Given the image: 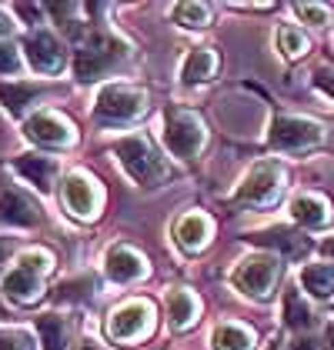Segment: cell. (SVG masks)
I'll return each instance as SVG.
<instances>
[{"instance_id": "1", "label": "cell", "mask_w": 334, "mask_h": 350, "mask_svg": "<svg viewBox=\"0 0 334 350\" xmlns=\"http://www.w3.org/2000/svg\"><path fill=\"white\" fill-rule=\"evenodd\" d=\"M131 57V44L120 40L114 30L94 27L77 40L74 51V77L81 83H94L101 77H111L114 70H120Z\"/></svg>"}, {"instance_id": "2", "label": "cell", "mask_w": 334, "mask_h": 350, "mask_svg": "<svg viewBox=\"0 0 334 350\" xmlns=\"http://www.w3.org/2000/svg\"><path fill=\"white\" fill-rule=\"evenodd\" d=\"M114 154L120 167L127 170V177L140 184V187H161L167 177H170V167H167L164 154L154 147V140L147 134H124L114 140Z\"/></svg>"}, {"instance_id": "3", "label": "cell", "mask_w": 334, "mask_h": 350, "mask_svg": "<svg viewBox=\"0 0 334 350\" xmlns=\"http://www.w3.org/2000/svg\"><path fill=\"white\" fill-rule=\"evenodd\" d=\"M147 113V94L138 83L111 81L94 97V124L101 127H131Z\"/></svg>"}, {"instance_id": "4", "label": "cell", "mask_w": 334, "mask_h": 350, "mask_svg": "<svg viewBox=\"0 0 334 350\" xmlns=\"http://www.w3.org/2000/svg\"><path fill=\"white\" fill-rule=\"evenodd\" d=\"M281 273H284V260L278 254H268V250H254L248 257H241L234 270H231V287L237 294H244L248 300H271L274 287L281 284Z\"/></svg>"}, {"instance_id": "5", "label": "cell", "mask_w": 334, "mask_h": 350, "mask_svg": "<svg viewBox=\"0 0 334 350\" xmlns=\"http://www.w3.org/2000/svg\"><path fill=\"white\" fill-rule=\"evenodd\" d=\"M54 270V254L44 250V247H34L24 250L17 257V264L7 270V277L0 280L3 284V294L10 297L14 304H37L44 297V277Z\"/></svg>"}, {"instance_id": "6", "label": "cell", "mask_w": 334, "mask_h": 350, "mask_svg": "<svg viewBox=\"0 0 334 350\" xmlns=\"http://www.w3.org/2000/svg\"><path fill=\"white\" fill-rule=\"evenodd\" d=\"M161 137L170 157L177 161H194L207 147V124L191 107H167L161 117Z\"/></svg>"}, {"instance_id": "7", "label": "cell", "mask_w": 334, "mask_h": 350, "mask_svg": "<svg viewBox=\"0 0 334 350\" xmlns=\"http://www.w3.org/2000/svg\"><path fill=\"white\" fill-rule=\"evenodd\" d=\"M287 187V170L281 161H257L248 174L241 177V184L234 190V204L241 207H274L281 200V193Z\"/></svg>"}, {"instance_id": "8", "label": "cell", "mask_w": 334, "mask_h": 350, "mask_svg": "<svg viewBox=\"0 0 334 350\" xmlns=\"http://www.w3.org/2000/svg\"><path fill=\"white\" fill-rule=\"evenodd\" d=\"M157 327V310L147 297H131L124 304H117L107 321H104V334L114 344H140L154 334Z\"/></svg>"}, {"instance_id": "9", "label": "cell", "mask_w": 334, "mask_h": 350, "mask_svg": "<svg viewBox=\"0 0 334 350\" xmlns=\"http://www.w3.org/2000/svg\"><path fill=\"white\" fill-rule=\"evenodd\" d=\"M324 124L314 117H301V113H278L268 127V144L281 150V154H305L324 144Z\"/></svg>"}, {"instance_id": "10", "label": "cell", "mask_w": 334, "mask_h": 350, "mask_svg": "<svg viewBox=\"0 0 334 350\" xmlns=\"http://www.w3.org/2000/svg\"><path fill=\"white\" fill-rule=\"evenodd\" d=\"M60 200L67 207V214L77 220H97L104 211V187L94 174L87 170H70L60 184Z\"/></svg>"}, {"instance_id": "11", "label": "cell", "mask_w": 334, "mask_h": 350, "mask_svg": "<svg viewBox=\"0 0 334 350\" xmlns=\"http://www.w3.org/2000/svg\"><path fill=\"white\" fill-rule=\"evenodd\" d=\"M24 134L47 150H70L77 144V127L57 110H34L24 120Z\"/></svg>"}, {"instance_id": "12", "label": "cell", "mask_w": 334, "mask_h": 350, "mask_svg": "<svg viewBox=\"0 0 334 350\" xmlns=\"http://www.w3.org/2000/svg\"><path fill=\"white\" fill-rule=\"evenodd\" d=\"M0 224L30 230L40 224V204L27 187H21L14 177L0 174Z\"/></svg>"}, {"instance_id": "13", "label": "cell", "mask_w": 334, "mask_h": 350, "mask_svg": "<svg viewBox=\"0 0 334 350\" xmlns=\"http://www.w3.org/2000/svg\"><path fill=\"white\" fill-rule=\"evenodd\" d=\"M21 51H24V60H27V67L34 74H60L67 67V47H64V40L44 27L30 30L27 37H24V44H21Z\"/></svg>"}, {"instance_id": "14", "label": "cell", "mask_w": 334, "mask_h": 350, "mask_svg": "<svg viewBox=\"0 0 334 350\" xmlns=\"http://www.w3.org/2000/svg\"><path fill=\"white\" fill-rule=\"evenodd\" d=\"M104 273H107V280H114V284H138V280H144L151 273V267H147V257L140 254L138 247L114 243V247H107V254H104Z\"/></svg>"}, {"instance_id": "15", "label": "cell", "mask_w": 334, "mask_h": 350, "mask_svg": "<svg viewBox=\"0 0 334 350\" xmlns=\"http://www.w3.org/2000/svg\"><path fill=\"white\" fill-rule=\"evenodd\" d=\"M254 247L268 250V254H278L281 260H301L311 250L305 230H291V227H268V230H257L248 237Z\"/></svg>"}, {"instance_id": "16", "label": "cell", "mask_w": 334, "mask_h": 350, "mask_svg": "<svg viewBox=\"0 0 334 350\" xmlns=\"http://www.w3.org/2000/svg\"><path fill=\"white\" fill-rule=\"evenodd\" d=\"M287 214H291V220H294L301 230H324V227L331 224L334 211H331V200H328L324 193L301 190V193H294V197H291Z\"/></svg>"}, {"instance_id": "17", "label": "cell", "mask_w": 334, "mask_h": 350, "mask_svg": "<svg viewBox=\"0 0 334 350\" xmlns=\"http://www.w3.org/2000/svg\"><path fill=\"white\" fill-rule=\"evenodd\" d=\"M211 237H214V220L204 211H188L174 224V241L184 254H201L211 243Z\"/></svg>"}, {"instance_id": "18", "label": "cell", "mask_w": 334, "mask_h": 350, "mask_svg": "<svg viewBox=\"0 0 334 350\" xmlns=\"http://www.w3.org/2000/svg\"><path fill=\"white\" fill-rule=\"evenodd\" d=\"M14 174L17 177H24L27 184L40 190V193H51L54 187L57 174H60V163L54 157H47V154H21V157H14Z\"/></svg>"}, {"instance_id": "19", "label": "cell", "mask_w": 334, "mask_h": 350, "mask_svg": "<svg viewBox=\"0 0 334 350\" xmlns=\"http://www.w3.org/2000/svg\"><path fill=\"white\" fill-rule=\"evenodd\" d=\"M164 304H167V323L174 330H188L201 317V297L194 291H188V287H170Z\"/></svg>"}, {"instance_id": "20", "label": "cell", "mask_w": 334, "mask_h": 350, "mask_svg": "<svg viewBox=\"0 0 334 350\" xmlns=\"http://www.w3.org/2000/svg\"><path fill=\"white\" fill-rule=\"evenodd\" d=\"M281 317H284V327H291L294 334H305V330H314V327H318V314H314V307H311V300H307V294L301 287L284 291Z\"/></svg>"}, {"instance_id": "21", "label": "cell", "mask_w": 334, "mask_h": 350, "mask_svg": "<svg viewBox=\"0 0 334 350\" xmlns=\"http://www.w3.org/2000/svg\"><path fill=\"white\" fill-rule=\"evenodd\" d=\"M214 74H218V54H214L211 47H194V51H188L184 60H181V70H177V77H181L184 87L207 83Z\"/></svg>"}, {"instance_id": "22", "label": "cell", "mask_w": 334, "mask_h": 350, "mask_svg": "<svg viewBox=\"0 0 334 350\" xmlns=\"http://www.w3.org/2000/svg\"><path fill=\"white\" fill-rule=\"evenodd\" d=\"M301 291L311 300H334V264L328 260H311L301 267Z\"/></svg>"}, {"instance_id": "23", "label": "cell", "mask_w": 334, "mask_h": 350, "mask_svg": "<svg viewBox=\"0 0 334 350\" xmlns=\"http://www.w3.org/2000/svg\"><path fill=\"white\" fill-rule=\"evenodd\" d=\"M211 347L214 350H254L257 347V337L248 323L237 321H221L211 330Z\"/></svg>"}, {"instance_id": "24", "label": "cell", "mask_w": 334, "mask_h": 350, "mask_svg": "<svg viewBox=\"0 0 334 350\" xmlns=\"http://www.w3.org/2000/svg\"><path fill=\"white\" fill-rule=\"evenodd\" d=\"M40 87L37 83H24V81H7L0 83V107L14 117H27V110L34 107Z\"/></svg>"}, {"instance_id": "25", "label": "cell", "mask_w": 334, "mask_h": 350, "mask_svg": "<svg viewBox=\"0 0 334 350\" xmlns=\"http://www.w3.org/2000/svg\"><path fill=\"white\" fill-rule=\"evenodd\" d=\"M37 340L40 350H67L70 347V323L60 314H40L37 317Z\"/></svg>"}, {"instance_id": "26", "label": "cell", "mask_w": 334, "mask_h": 350, "mask_svg": "<svg viewBox=\"0 0 334 350\" xmlns=\"http://www.w3.org/2000/svg\"><path fill=\"white\" fill-rule=\"evenodd\" d=\"M174 24L184 30H204L211 24V7L201 3V0H184V3H174Z\"/></svg>"}, {"instance_id": "27", "label": "cell", "mask_w": 334, "mask_h": 350, "mask_svg": "<svg viewBox=\"0 0 334 350\" xmlns=\"http://www.w3.org/2000/svg\"><path fill=\"white\" fill-rule=\"evenodd\" d=\"M274 44H278V51L287 60H298V57H305L311 51V40H307V33L298 24H281L278 33H274Z\"/></svg>"}, {"instance_id": "28", "label": "cell", "mask_w": 334, "mask_h": 350, "mask_svg": "<svg viewBox=\"0 0 334 350\" xmlns=\"http://www.w3.org/2000/svg\"><path fill=\"white\" fill-rule=\"evenodd\" d=\"M37 337L30 334L27 327H10L0 323V350H37Z\"/></svg>"}, {"instance_id": "29", "label": "cell", "mask_w": 334, "mask_h": 350, "mask_svg": "<svg viewBox=\"0 0 334 350\" xmlns=\"http://www.w3.org/2000/svg\"><path fill=\"white\" fill-rule=\"evenodd\" d=\"M24 70V51L14 40H0V77H17Z\"/></svg>"}, {"instance_id": "30", "label": "cell", "mask_w": 334, "mask_h": 350, "mask_svg": "<svg viewBox=\"0 0 334 350\" xmlns=\"http://www.w3.org/2000/svg\"><path fill=\"white\" fill-rule=\"evenodd\" d=\"M294 10V17L307 24V27H328V21H331V10L324 7V3H294L291 7Z\"/></svg>"}, {"instance_id": "31", "label": "cell", "mask_w": 334, "mask_h": 350, "mask_svg": "<svg viewBox=\"0 0 334 350\" xmlns=\"http://www.w3.org/2000/svg\"><path fill=\"white\" fill-rule=\"evenodd\" d=\"M311 83H314V90H318L321 97L334 100V67H321V70L311 77Z\"/></svg>"}, {"instance_id": "32", "label": "cell", "mask_w": 334, "mask_h": 350, "mask_svg": "<svg viewBox=\"0 0 334 350\" xmlns=\"http://www.w3.org/2000/svg\"><path fill=\"white\" fill-rule=\"evenodd\" d=\"M14 254H17V237L0 234V280L7 277V264H14Z\"/></svg>"}, {"instance_id": "33", "label": "cell", "mask_w": 334, "mask_h": 350, "mask_svg": "<svg viewBox=\"0 0 334 350\" xmlns=\"http://www.w3.org/2000/svg\"><path fill=\"white\" fill-rule=\"evenodd\" d=\"M14 10H17L27 24H40V17L47 14V7H40V3H14Z\"/></svg>"}, {"instance_id": "34", "label": "cell", "mask_w": 334, "mask_h": 350, "mask_svg": "<svg viewBox=\"0 0 334 350\" xmlns=\"http://www.w3.org/2000/svg\"><path fill=\"white\" fill-rule=\"evenodd\" d=\"M287 350H321V347H318L311 337H298V340H291V347Z\"/></svg>"}, {"instance_id": "35", "label": "cell", "mask_w": 334, "mask_h": 350, "mask_svg": "<svg viewBox=\"0 0 334 350\" xmlns=\"http://www.w3.org/2000/svg\"><path fill=\"white\" fill-rule=\"evenodd\" d=\"M321 254L328 257V264H334V237H328V241L321 243Z\"/></svg>"}, {"instance_id": "36", "label": "cell", "mask_w": 334, "mask_h": 350, "mask_svg": "<svg viewBox=\"0 0 334 350\" xmlns=\"http://www.w3.org/2000/svg\"><path fill=\"white\" fill-rule=\"evenodd\" d=\"M10 33V21H7V14H0V40Z\"/></svg>"}, {"instance_id": "37", "label": "cell", "mask_w": 334, "mask_h": 350, "mask_svg": "<svg viewBox=\"0 0 334 350\" xmlns=\"http://www.w3.org/2000/svg\"><path fill=\"white\" fill-rule=\"evenodd\" d=\"M268 350H281V344H278V340H271V344H268Z\"/></svg>"}, {"instance_id": "38", "label": "cell", "mask_w": 334, "mask_h": 350, "mask_svg": "<svg viewBox=\"0 0 334 350\" xmlns=\"http://www.w3.org/2000/svg\"><path fill=\"white\" fill-rule=\"evenodd\" d=\"M331 310H334V304H331Z\"/></svg>"}]
</instances>
